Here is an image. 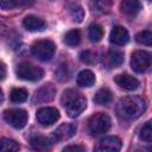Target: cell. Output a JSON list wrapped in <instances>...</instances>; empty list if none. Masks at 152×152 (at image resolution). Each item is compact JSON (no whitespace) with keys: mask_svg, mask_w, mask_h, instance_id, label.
I'll use <instances>...</instances> for the list:
<instances>
[{"mask_svg":"<svg viewBox=\"0 0 152 152\" xmlns=\"http://www.w3.org/2000/svg\"><path fill=\"white\" fill-rule=\"evenodd\" d=\"M80 59L83 62V63H87V64H93L95 63L96 58H95V53L90 50H86V51H82L80 53Z\"/></svg>","mask_w":152,"mask_h":152,"instance_id":"cell-29","label":"cell"},{"mask_svg":"<svg viewBox=\"0 0 152 152\" xmlns=\"http://www.w3.org/2000/svg\"><path fill=\"white\" fill-rule=\"evenodd\" d=\"M110 100H112V91L106 87L99 89L94 96V101L97 104H106V103L110 102Z\"/></svg>","mask_w":152,"mask_h":152,"instance_id":"cell-20","label":"cell"},{"mask_svg":"<svg viewBox=\"0 0 152 152\" xmlns=\"http://www.w3.org/2000/svg\"><path fill=\"white\" fill-rule=\"evenodd\" d=\"M55 87L52 84H45L42 88H39L34 95H33V102L34 103H44V102H49L55 97Z\"/></svg>","mask_w":152,"mask_h":152,"instance_id":"cell-10","label":"cell"},{"mask_svg":"<svg viewBox=\"0 0 152 152\" xmlns=\"http://www.w3.org/2000/svg\"><path fill=\"white\" fill-rule=\"evenodd\" d=\"M30 144H31V147L36 152H50V148H51L49 139L43 137V135H33V137H31Z\"/></svg>","mask_w":152,"mask_h":152,"instance_id":"cell-15","label":"cell"},{"mask_svg":"<svg viewBox=\"0 0 152 152\" xmlns=\"http://www.w3.org/2000/svg\"><path fill=\"white\" fill-rule=\"evenodd\" d=\"M31 2L28 1H24V0H19V1H15V0H1L0 1V8L2 10H12L14 7H18L20 5H30Z\"/></svg>","mask_w":152,"mask_h":152,"instance_id":"cell-27","label":"cell"},{"mask_svg":"<svg viewBox=\"0 0 152 152\" xmlns=\"http://www.w3.org/2000/svg\"><path fill=\"white\" fill-rule=\"evenodd\" d=\"M76 131H77V127L74 124H63L53 132L52 137L56 141H63L74 137Z\"/></svg>","mask_w":152,"mask_h":152,"instance_id":"cell-11","label":"cell"},{"mask_svg":"<svg viewBox=\"0 0 152 152\" xmlns=\"http://www.w3.org/2000/svg\"><path fill=\"white\" fill-rule=\"evenodd\" d=\"M15 72H17V76L19 78L25 80V81H31V82L39 81L44 76L43 69H40L39 66H36L31 63H27V62L20 63L17 66Z\"/></svg>","mask_w":152,"mask_h":152,"instance_id":"cell-5","label":"cell"},{"mask_svg":"<svg viewBox=\"0 0 152 152\" xmlns=\"http://www.w3.org/2000/svg\"><path fill=\"white\" fill-rule=\"evenodd\" d=\"M135 40L139 44L150 46L152 44V32L151 31H141L135 36Z\"/></svg>","mask_w":152,"mask_h":152,"instance_id":"cell-25","label":"cell"},{"mask_svg":"<svg viewBox=\"0 0 152 152\" xmlns=\"http://www.w3.org/2000/svg\"><path fill=\"white\" fill-rule=\"evenodd\" d=\"M81 42V32L78 30H71L64 36V43L68 46H76Z\"/></svg>","mask_w":152,"mask_h":152,"instance_id":"cell-22","label":"cell"},{"mask_svg":"<svg viewBox=\"0 0 152 152\" xmlns=\"http://www.w3.org/2000/svg\"><path fill=\"white\" fill-rule=\"evenodd\" d=\"M19 144L10 138H2L0 139V152H18L19 151Z\"/></svg>","mask_w":152,"mask_h":152,"instance_id":"cell-19","label":"cell"},{"mask_svg":"<svg viewBox=\"0 0 152 152\" xmlns=\"http://www.w3.org/2000/svg\"><path fill=\"white\" fill-rule=\"evenodd\" d=\"M56 77L61 81L66 80L68 78V71H66V66L65 65H61L57 70H56Z\"/></svg>","mask_w":152,"mask_h":152,"instance_id":"cell-30","label":"cell"},{"mask_svg":"<svg viewBox=\"0 0 152 152\" xmlns=\"http://www.w3.org/2000/svg\"><path fill=\"white\" fill-rule=\"evenodd\" d=\"M124 62V53L116 50H110L106 55V63L109 68H115L121 65Z\"/></svg>","mask_w":152,"mask_h":152,"instance_id":"cell-17","label":"cell"},{"mask_svg":"<svg viewBox=\"0 0 152 152\" xmlns=\"http://www.w3.org/2000/svg\"><path fill=\"white\" fill-rule=\"evenodd\" d=\"M110 118L106 113H95L88 120V131L91 135H100L110 128Z\"/></svg>","mask_w":152,"mask_h":152,"instance_id":"cell-3","label":"cell"},{"mask_svg":"<svg viewBox=\"0 0 152 152\" xmlns=\"http://www.w3.org/2000/svg\"><path fill=\"white\" fill-rule=\"evenodd\" d=\"M2 101H4V93H2V90L0 88V104L2 103Z\"/></svg>","mask_w":152,"mask_h":152,"instance_id":"cell-34","label":"cell"},{"mask_svg":"<svg viewBox=\"0 0 152 152\" xmlns=\"http://www.w3.org/2000/svg\"><path fill=\"white\" fill-rule=\"evenodd\" d=\"M141 5L139 1H135V0H125L120 4V10L122 13L127 14V15H133V14H137L140 10Z\"/></svg>","mask_w":152,"mask_h":152,"instance_id":"cell-16","label":"cell"},{"mask_svg":"<svg viewBox=\"0 0 152 152\" xmlns=\"http://www.w3.org/2000/svg\"><path fill=\"white\" fill-rule=\"evenodd\" d=\"M4 119L12 127H14L17 129H20L27 122V113L24 109H20V108L7 109V110L4 112Z\"/></svg>","mask_w":152,"mask_h":152,"instance_id":"cell-6","label":"cell"},{"mask_svg":"<svg viewBox=\"0 0 152 152\" xmlns=\"http://www.w3.org/2000/svg\"><path fill=\"white\" fill-rule=\"evenodd\" d=\"M121 148V140L118 137H107L101 139L94 147V152H119Z\"/></svg>","mask_w":152,"mask_h":152,"instance_id":"cell-9","label":"cell"},{"mask_svg":"<svg viewBox=\"0 0 152 152\" xmlns=\"http://www.w3.org/2000/svg\"><path fill=\"white\" fill-rule=\"evenodd\" d=\"M95 83V75L90 70H82L77 75V84L81 87H91Z\"/></svg>","mask_w":152,"mask_h":152,"instance_id":"cell-18","label":"cell"},{"mask_svg":"<svg viewBox=\"0 0 152 152\" xmlns=\"http://www.w3.org/2000/svg\"><path fill=\"white\" fill-rule=\"evenodd\" d=\"M62 152H86V151H84L83 146H81V145H69V146L64 147Z\"/></svg>","mask_w":152,"mask_h":152,"instance_id":"cell-31","label":"cell"},{"mask_svg":"<svg viewBox=\"0 0 152 152\" xmlns=\"http://www.w3.org/2000/svg\"><path fill=\"white\" fill-rule=\"evenodd\" d=\"M139 137H140L141 140H144L146 142H150L151 141V139H152V129H151V122L150 121L145 122V125L140 128Z\"/></svg>","mask_w":152,"mask_h":152,"instance_id":"cell-26","label":"cell"},{"mask_svg":"<svg viewBox=\"0 0 152 152\" xmlns=\"http://www.w3.org/2000/svg\"><path fill=\"white\" fill-rule=\"evenodd\" d=\"M146 104L142 99L135 95H128L119 100L116 104V113L122 120L138 119L145 112Z\"/></svg>","mask_w":152,"mask_h":152,"instance_id":"cell-1","label":"cell"},{"mask_svg":"<svg viewBox=\"0 0 152 152\" xmlns=\"http://www.w3.org/2000/svg\"><path fill=\"white\" fill-rule=\"evenodd\" d=\"M91 6L94 7V11H96V12H102V13H104V12H108L109 10H110V7H112V1H94L93 4H91Z\"/></svg>","mask_w":152,"mask_h":152,"instance_id":"cell-28","label":"cell"},{"mask_svg":"<svg viewBox=\"0 0 152 152\" xmlns=\"http://www.w3.org/2000/svg\"><path fill=\"white\" fill-rule=\"evenodd\" d=\"M68 8H69V13H70V17H71L72 21L81 23L83 20L84 12H83V8L80 5H77V4H70Z\"/></svg>","mask_w":152,"mask_h":152,"instance_id":"cell-21","label":"cell"},{"mask_svg":"<svg viewBox=\"0 0 152 152\" xmlns=\"http://www.w3.org/2000/svg\"><path fill=\"white\" fill-rule=\"evenodd\" d=\"M129 39V34H128V31L124 27V26H114L113 30L110 31V34H109V40L115 44V45H125Z\"/></svg>","mask_w":152,"mask_h":152,"instance_id":"cell-12","label":"cell"},{"mask_svg":"<svg viewBox=\"0 0 152 152\" xmlns=\"http://www.w3.org/2000/svg\"><path fill=\"white\" fill-rule=\"evenodd\" d=\"M5 31H6V25H5L2 21H0V36L4 34Z\"/></svg>","mask_w":152,"mask_h":152,"instance_id":"cell-33","label":"cell"},{"mask_svg":"<svg viewBox=\"0 0 152 152\" xmlns=\"http://www.w3.org/2000/svg\"><path fill=\"white\" fill-rule=\"evenodd\" d=\"M27 91L23 88H14L12 89L11 91V100L15 103H20V102H24L26 99H27Z\"/></svg>","mask_w":152,"mask_h":152,"instance_id":"cell-24","label":"cell"},{"mask_svg":"<svg viewBox=\"0 0 152 152\" xmlns=\"http://www.w3.org/2000/svg\"><path fill=\"white\" fill-rule=\"evenodd\" d=\"M36 119L42 126H50L59 119V112L53 107H43L37 110Z\"/></svg>","mask_w":152,"mask_h":152,"instance_id":"cell-8","label":"cell"},{"mask_svg":"<svg viewBox=\"0 0 152 152\" xmlns=\"http://www.w3.org/2000/svg\"><path fill=\"white\" fill-rule=\"evenodd\" d=\"M102 36H103V31H102V27L99 24H91L89 26V38L93 43L100 42Z\"/></svg>","mask_w":152,"mask_h":152,"instance_id":"cell-23","label":"cell"},{"mask_svg":"<svg viewBox=\"0 0 152 152\" xmlns=\"http://www.w3.org/2000/svg\"><path fill=\"white\" fill-rule=\"evenodd\" d=\"M61 102H62V106L64 107L66 114L70 118L78 116L87 107L86 97L82 94H80L78 91L74 90V89L65 90L62 95Z\"/></svg>","mask_w":152,"mask_h":152,"instance_id":"cell-2","label":"cell"},{"mask_svg":"<svg viewBox=\"0 0 152 152\" xmlns=\"http://www.w3.org/2000/svg\"><path fill=\"white\" fill-rule=\"evenodd\" d=\"M114 81L119 87H121L122 89H126V90H135L139 87V81L128 74L116 75L114 77Z\"/></svg>","mask_w":152,"mask_h":152,"instance_id":"cell-13","label":"cell"},{"mask_svg":"<svg viewBox=\"0 0 152 152\" xmlns=\"http://www.w3.org/2000/svg\"><path fill=\"white\" fill-rule=\"evenodd\" d=\"M6 76V65L0 61V81H2Z\"/></svg>","mask_w":152,"mask_h":152,"instance_id":"cell-32","label":"cell"},{"mask_svg":"<svg viewBox=\"0 0 152 152\" xmlns=\"http://www.w3.org/2000/svg\"><path fill=\"white\" fill-rule=\"evenodd\" d=\"M23 25L24 27L27 30V31H31V32H36V31H43L45 30L46 27V24L43 19L36 17V15H27L24 21H23Z\"/></svg>","mask_w":152,"mask_h":152,"instance_id":"cell-14","label":"cell"},{"mask_svg":"<svg viewBox=\"0 0 152 152\" xmlns=\"http://www.w3.org/2000/svg\"><path fill=\"white\" fill-rule=\"evenodd\" d=\"M31 51H32V55L34 57H37L40 61L46 62L53 57L55 51H56V46L49 39H39V40H36L33 43Z\"/></svg>","mask_w":152,"mask_h":152,"instance_id":"cell-4","label":"cell"},{"mask_svg":"<svg viewBox=\"0 0 152 152\" xmlns=\"http://www.w3.org/2000/svg\"><path fill=\"white\" fill-rule=\"evenodd\" d=\"M151 65V55L146 51L138 50L132 53L131 57V66L135 72L142 74Z\"/></svg>","mask_w":152,"mask_h":152,"instance_id":"cell-7","label":"cell"}]
</instances>
